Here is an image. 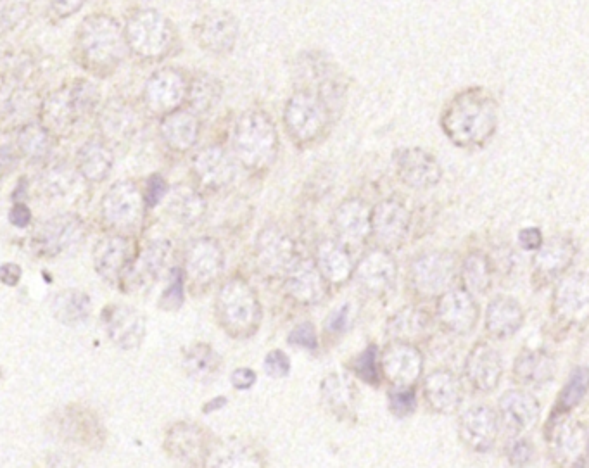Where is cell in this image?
<instances>
[{"label": "cell", "instance_id": "cell-1", "mask_svg": "<svg viewBox=\"0 0 589 468\" xmlns=\"http://www.w3.org/2000/svg\"><path fill=\"white\" fill-rule=\"evenodd\" d=\"M498 127V104L484 89H467L455 95L441 114L446 137L463 149H479L493 139Z\"/></svg>", "mask_w": 589, "mask_h": 468}, {"label": "cell", "instance_id": "cell-2", "mask_svg": "<svg viewBox=\"0 0 589 468\" xmlns=\"http://www.w3.org/2000/svg\"><path fill=\"white\" fill-rule=\"evenodd\" d=\"M127 40L120 23L106 14L83 19L76 32V52L95 75L113 73L127 56Z\"/></svg>", "mask_w": 589, "mask_h": 468}, {"label": "cell", "instance_id": "cell-3", "mask_svg": "<svg viewBox=\"0 0 589 468\" xmlns=\"http://www.w3.org/2000/svg\"><path fill=\"white\" fill-rule=\"evenodd\" d=\"M235 158L251 171L268 170L279 152V133L265 111H247L235 121L232 133Z\"/></svg>", "mask_w": 589, "mask_h": 468}, {"label": "cell", "instance_id": "cell-4", "mask_svg": "<svg viewBox=\"0 0 589 468\" xmlns=\"http://www.w3.org/2000/svg\"><path fill=\"white\" fill-rule=\"evenodd\" d=\"M261 303L246 280L234 277L220 287L216 317L228 336L246 339L256 334L261 323Z\"/></svg>", "mask_w": 589, "mask_h": 468}, {"label": "cell", "instance_id": "cell-5", "mask_svg": "<svg viewBox=\"0 0 589 468\" xmlns=\"http://www.w3.org/2000/svg\"><path fill=\"white\" fill-rule=\"evenodd\" d=\"M329 120L330 108L317 92L299 90L285 104V130L298 146H308L320 139Z\"/></svg>", "mask_w": 589, "mask_h": 468}, {"label": "cell", "instance_id": "cell-6", "mask_svg": "<svg viewBox=\"0 0 589 468\" xmlns=\"http://www.w3.org/2000/svg\"><path fill=\"white\" fill-rule=\"evenodd\" d=\"M99 92L89 82H75L47 97L42 108L44 127L51 133L68 132L95 108Z\"/></svg>", "mask_w": 589, "mask_h": 468}, {"label": "cell", "instance_id": "cell-7", "mask_svg": "<svg viewBox=\"0 0 589 468\" xmlns=\"http://www.w3.org/2000/svg\"><path fill=\"white\" fill-rule=\"evenodd\" d=\"M123 32L128 49L147 61L165 57L173 44L170 21L154 9H142L130 16Z\"/></svg>", "mask_w": 589, "mask_h": 468}, {"label": "cell", "instance_id": "cell-8", "mask_svg": "<svg viewBox=\"0 0 589 468\" xmlns=\"http://www.w3.org/2000/svg\"><path fill=\"white\" fill-rule=\"evenodd\" d=\"M553 460L560 467H584L588 448V429L583 422L569 417V412L555 413L546 427Z\"/></svg>", "mask_w": 589, "mask_h": 468}, {"label": "cell", "instance_id": "cell-9", "mask_svg": "<svg viewBox=\"0 0 589 468\" xmlns=\"http://www.w3.org/2000/svg\"><path fill=\"white\" fill-rule=\"evenodd\" d=\"M455 256L446 251L422 253L410 265V284L420 298H439L455 279Z\"/></svg>", "mask_w": 589, "mask_h": 468}, {"label": "cell", "instance_id": "cell-10", "mask_svg": "<svg viewBox=\"0 0 589 468\" xmlns=\"http://www.w3.org/2000/svg\"><path fill=\"white\" fill-rule=\"evenodd\" d=\"M144 208V194L130 180L114 184L102 199L104 222L118 232H130L139 227L144 218Z\"/></svg>", "mask_w": 589, "mask_h": 468}, {"label": "cell", "instance_id": "cell-11", "mask_svg": "<svg viewBox=\"0 0 589 468\" xmlns=\"http://www.w3.org/2000/svg\"><path fill=\"white\" fill-rule=\"evenodd\" d=\"M254 256L261 272L265 273L266 277L275 279V277H284L289 266L298 260V251H296V242L284 228L270 225L263 228L256 237Z\"/></svg>", "mask_w": 589, "mask_h": 468}, {"label": "cell", "instance_id": "cell-12", "mask_svg": "<svg viewBox=\"0 0 589 468\" xmlns=\"http://www.w3.org/2000/svg\"><path fill=\"white\" fill-rule=\"evenodd\" d=\"M356 284L370 298H382L393 289L398 277V265L389 249L379 247L363 254L353 270Z\"/></svg>", "mask_w": 589, "mask_h": 468}, {"label": "cell", "instance_id": "cell-13", "mask_svg": "<svg viewBox=\"0 0 589 468\" xmlns=\"http://www.w3.org/2000/svg\"><path fill=\"white\" fill-rule=\"evenodd\" d=\"M379 360L380 374L393 387H413L424 374V355L410 342L394 341Z\"/></svg>", "mask_w": 589, "mask_h": 468}, {"label": "cell", "instance_id": "cell-14", "mask_svg": "<svg viewBox=\"0 0 589 468\" xmlns=\"http://www.w3.org/2000/svg\"><path fill=\"white\" fill-rule=\"evenodd\" d=\"M551 311L558 322L569 327L586 323L589 313V284L586 273H572L557 285L551 299Z\"/></svg>", "mask_w": 589, "mask_h": 468}, {"label": "cell", "instance_id": "cell-15", "mask_svg": "<svg viewBox=\"0 0 589 468\" xmlns=\"http://www.w3.org/2000/svg\"><path fill=\"white\" fill-rule=\"evenodd\" d=\"M393 161L399 180L412 189H431L443 177L437 159L418 147H403L394 151Z\"/></svg>", "mask_w": 589, "mask_h": 468}, {"label": "cell", "instance_id": "cell-16", "mask_svg": "<svg viewBox=\"0 0 589 468\" xmlns=\"http://www.w3.org/2000/svg\"><path fill=\"white\" fill-rule=\"evenodd\" d=\"M372 234L384 249H396L406 241L412 216L398 199H386L372 209Z\"/></svg>", "mask_w": 589, "mask_h": 468}, {"label": "cell", "instance_id": "cell-17", "mask_svg": "<svg viewBox=\"0 0 589 468\" xmlns=\"http://www.w3.org/2000/svg\"><path fill=\"white\" fill-rule=\"evenodd\" d=\"M189 85L184 75L177 70H159L147 80L144 101L154 114H168L177 111L187 99Z\"/></svg>", "mask_w": 589, "mask_h": 468}, {"label": "cell", "instance_id": "cell-18", "mask_svg": "<svg viewBox=\"0 0 589 468\" xmlns=\"http://www.w3.org/2000/svg\"><path fill=\"white\" fill-rule=\"evenodd\" d=\"M479 306L465 289H448L437 301V320L453 334L467 336L479 322Z\"/></svg>", "mask_w": 589, "mask_h": 468}, {"label": "cell", "instance_id": "cell-19", "mask_svg": "<svg viewBox=\"0 0 589 468\" xmlns=\"http://www.w3.org/2000/svg\"><path fill=\"white\" fill-rule=\"evenodd\" d=\"M458 431L463 443L467 444L470 450L488 453L493 450L500 434V420L491 406H470L460 417Z\"/></svg>", "mask_w": 589, "mask_h": 468}, {"label": "cell", "instance_id": "cell-20", "mask_svg": "<svg viewBox=\"0 0 589 468\" xmlns=\"http://www.w3.org/2000/svg\"><path fill=\"white\" fill-rule=\"evenodd\" d=\"M500 427L508 432V436H522L538 424L541 417V405L531 393L522 389H513L503 394L498 405Z\"/></svg>", "mask_w": 589, "mask_h": 468}, {"label": "cell", "instance_id": "cell-21", "mask_svg": "<svg viewBox=\"0 0 589 468\" xmlns=\"http://www.w3.org/2000/svg\"><path fill=\"white\" fill-rule=\"evenodd\" d=\"M463 372L475 391L493 393L503 377V361L498 349L489 346L488 342H477L467 355Z\"/></svg>", "mask_w": 589, "mask_h": 468}, {"label": "cell", "instance_id": "cell-22", "mask_svg": "<svg viewBox=\"0 0 589 468\" xmlns=\"http://www.w3.org/2000/svg\"><path fill=\"white\" fill-rule=\"evenodd\" d=\"M165 448L177 462L201 467L206 465L211 443L203 427L182 422L166 432Z\"/></svg>", "mask_w": 589, "mask_h": 468}, {"label": "cell", "instance_id": "cell-23", "mask_svg": "<svg viewBox=\"0 0 589 468\" xmlns=\"http://www.w3.org/2000/svg\"><path fill=\"white\" fill-rule=\"evenodd\" d=\"M372 209L363 199L351 197L339 204L332 216V227L344 246H361L372 235Z\"/></svg>", "mask_w": 589, "mask_h": 468}, {"label": "cell", "instance_id": "cell-24", "mask_svg": "<svg viewBox=\"0 0 589 468\" xmlns=\"http://www.w3.org/2000/svg\"><path fill=\"white\" fill-rule=\"evenodd\" d=\"M225 268V254L215 239L203 237L187 247L185 253V270L189 279L196 285L206 287L213 284Z\"/></svg>", "mask_w": 589, "mask_h": 468}, {"label": "cell", "instance_id": "cell-25", "mask_svg": "<svg viewBox=\"0 0 589 468\" xmlns=\"http://www.w3.org/2000/svg\"><path fill=\"white\" fill-rule=\"evenodd\" d=\"M285 289L296 303L303 306L318 304L327 296V280L323 279L315 261H294L285 272Z\"/></svg>", "mask_w": 589, "mask_h": 468}, {"label": "cell", "instance_id": "cell-26", "mask_svg": "<svg viewBox=\"0 0 589 468\" xmlns=\"http://www.w3.org/2000/svg\"><path fill=\"white\" fill-rule=\"evenodd\" d=\"M192 170L197 180L209 190L225 189L237 175L234 158L220 146L204 147L203 151L197 152Z\"/></svg>", "mask_w": 589, "mask_h": 468}, {"label": "cell", "instance_id": "cell-27", "mask_svg": "<svg viewBox=\"0 0 589 468\" xmlns=\"http://www.w3.org/2000/svg\"><path fill=\"white\" fill-rule=\"evenodd\" d=\"M577 256V244L567 235H557L536 249L532 270L536 279H557L569 270Z\"/></svg>", "mask_w": 589, "mask_h": 468}, {"label": "cell", "instance_id": "cell-28", "mask_svg": "<svg viewBox=\"0 0 589 468\" xmlns=\"http://www.w3.org/2000/svg\"><path fill=\"white\" fill-rule=\"evenodd\" d=\"M85 235V228L78 216L59 215L44 223L38 232V246L45 254L70 253L80 246Z\"/></svg>", "mask_w": 589, "mask_h": 468}, {"label": "cell", "instance_id": "cell-29", "mask_svg": "<svg viewBox=\"0 0 589 468\" xmlns=\"http://www.w3.org/2000/svg\"><path fill=\"white\" fill-rule=\"evenodd\" d=\"M424 396L427 405L441 415L458 412L463 403V384L451 370L439 368L424 380Z\"/></svg>", "mask_w": 589, "mask_h": 468}, {"label": "cell", "instance_id": "cell-30", "mask_svg": "<svg viewBox=\"0 0 589 468\" xmlns=\"http://www.w3.org/2000/svg\"><path fill=\"white\" fill-rule=\"evenodd\" d=\"M237 35H239L237 19L225 11L208 14L196 26L197 42L204 51L211 54H227L232 51L237 42Z\"/></svg>", "mask_w": 589, "mask_h": 468}, {"label": "cell", "instance_id": "cell-31", "mask_svg": "<svg viewBox=\"0 0 589 468\" xmlns=\"http://www.w3.org/2000/svg\"><path fill=\"white\" fill-rule=\"evenodd\" d=\"M109 339L120 349H135L146 336V320L128 306H111L106 311Z\"/></svg>", "mask_w": 589, "mask_h": 468}, {"label": "cell", "instance_id": "cell-32", "mask_svg": "<svg viewBox=\"0 0 589 468\" xmlns=\"http://www.w3.org/2000/svg\"><path fill=\"white\" fill-rule=\"evenodd\" d=\"M557 374V361L543 349H524L513 363V377L527 387H541Z\"/></svg>", "mask_w": 589, "mask_h": 468}, {"label": "cell", "instance_id": "cell-33", "mask_svg": "<svg viewBox=\"0 0 589 468\" xmlns=\"http://www.w3.org/2000/svg\"><path fill=\"white\" fill-rule=\"evenodd\" d=\"M315 265L322 273L327 284H346L353 277L355 263L349 254L348 247L337 241H322L317 247Z\"/></svg>", "mask_w": 589, "mask_h": 468}, {"label": "cell", "instance_id": "cell-34", "mask_svg": "<svg viewBox=\"0 0 589 468\" xmlns=\"http://www.w3.org/2000/svg\"><path fill=\"white\" fill-rule=\"evenodd\" d=\"M199 120L192 111H171L161 121V137L173 151L185 152L196 146L199 139Z\"/></svg>", "mask_w": 589, "mask_h": 468}, {"label": "cell", "instance_id": "cell-35", "mask_svg": "<svg viewBox=\"0 0 589 468\" xmlns=\"http://www.w3.org/2000/svg\"><path fill=\"white\" fill-rule=\"evenodd\" d=\"M524 323V311L520 304L508 296L494 298L486 311V330L494 339H508L519 332Z\"/></svg>", "mask_w": 589, "mask_h": 468}, {"label": "cell", "instance_id": "cell-36", "mask_svg": "<svg viewBox=\"0 0 589 468\" xmlns=\"http://www.w3.org/2000/svg\"><path fill=\"white\" fill-rule=\"evenodd\" d=\"M263 456L251 444L237 439L211 444L206 467H265Z\"/></svg>", "mask_w": 589, "mask_h": 468}, {"label": "cell", "instance_id": "cell-37", "mask_svg": "<svg viewBox=\"0 0 589 468\" xmlns=\"http://www.w3.org/2000/svg\"><path fill=\"white\" fill-rule=\"evenodd\" d=\"M128 241L121 235H108L95 244L94 265L102 279L116 280L127 268Z\"/></svg>", "mask_w": 589, "mask_h": 468}, {"label": "cell", "instance_id": "cell-38", "mask_svg": "<svg viewBox=\"0 0 589 468\" xmlns=\"http://www.w3.org/2000/svg\"><path fill=\"white\" fill-rule=\"evenodd\" d=\"M432 329L431 317L420 308L406 306L396 311L387 322V336L393 341L415 342L422 341Z\"/></svg>", "mask_w": 589, "mask_h": 468}, {"label": "cell", "instance_id": "cell-39", "mask_svg": "<svg viewBox=\"0 0 589 468\" xmlns=\"http://www.w3.org/2000/svg\"><path fill=\"white\" fill-rule=\"evenodd\" d=\"M166 213L182 225H194L206 213L204 197L189 185H175L166 190Z\"/></svg>", "mask_w": 589, "mask_h": 468}, {"label": "cell", "instance_id": "cell-40", "mask_svg": "<svg viewBox=\"0 0 589 468\" xmlns=\"http://www.w3.org/2000/svg\"><path fill=\"white\" fill-rule=\"evenodd\" d=\"M322 399L330 412L339 418L353 417L355 413V386L341 374H330L322 380Z\"/></svg>", "mask_w": 589, "mask_h": 468}, {"label": "cell", "instance_id": "cell-41", "mask_svg": "<svg viewBox=\"0 0 589 468\" xmlns=\"http://www.w3.org/2000/svg\"><path fill=\"white\" fill-rule=\"evenodd\" d=\"M185 374L190 379L209 384L222 370V358L209 344H194L184 356Z\"/></svg>", "mask_w": 589, "mask_h": 468}, {"label": "cell", "instance_id": "cell-42", "mask_svg": "<svg viewBox=\"0 0 589 468\" xmlns=\"http://www.w3.org/2000/svg\"><path fill=\"white\" fill-rule=\"evenodd\" d=\"M76 168L85 180L102 182L113 170V154L101 142H87L78 151Z\"/></svg>", "mask_w": 589, "mask_h": 468}, {"label": "cell", "instance_id": "cell-43", "mask_svg": "<svg viewBox=\"0 0 589 468\" xmlns=\"http://www.w3.org/2000/svg\"><path fill=\"white\" fill-rule=\"evenodd\" d=\"M170 254L168 242H154L147 247L144 253L140 254L139 261L132 266L130 279L137 287L149 285L156 282L161 272L165 270L166 258Z\"/></svg>", "mask_w": 589, "mask_h": 468}, {"label": "cell", "instance_id": "cell-44", "mask_svg": "<svg viewBox=\"0 0 589 468\" xmlns=\"http://www.w3.org/2000/svg\"><path fill=\"white\" fill-rule=\"evenodd\" d=\"M462 282L465 291L470 292L472 296H481L489 291L493 282V270L486 254L475 251L463 260Z\"/></svg>", "mask_w": 589, "mask_h": 468}, {"label": "cell", "instance_id": "cell-45", "mask_svg": "<svg viewBox=\"0 0 589 468\" xmlns=\"http://www.w3.org/2000/svg\"><path fill=\"white\" fill-rule=\"evenodd\" d=\"M54 317L64 325H80L89 318L92 304L87 294L80 291H64L52 304Z\"/></svg>", "mask_w": 589, "mask_h": 468}, {"label": "cell", "instance_id": "cell-46", "mask_svg": "<svg viewBox=\"0 0 589 468\" xmlns=\"http://www.w3.org/2000/svg\"><path fill=\"white\" fill-rule=\"evenodd\" d=\"M61 431L76 443L87 444V446H99L102 443V427L95 420L94 415H89V413L71 410L64 417Z\"/></svg>", "mask_w": 589, "mask_h": 468}, {"label": "cell", "instance_id": "cell-47", "mask_svg": "<svg viewBox=\"0 0 589 468\" xmlns=\"http://www.w3.org/2000/svg\"><path fill=\"white\" fill-rule=\"evenodd\" d=\"M18 144L23 154L33 161L44 159L51 152V132L44 125L28 123L19 130Z\"/></svg>", "mask_w": 589, "mask_h": 468}, {"label": "cell", "instance_id": "cell-48", "mask_svg": "<svg viewBox=\"0 0 589 468\" xmlns=\"http://www.w3.org/2000/svg\"><path fill=\"white\" fill-rule=\"evenodd\" d=\"M220 95H222L220 82L208 75L196 78L187 92L192 108L197 109L199 113H208L209 109L215 108V104L220 101Z\"/></svg>", "mask_w": 589, "mask_h": 468}, {"label": "cell", "instance_id": "cell-49", "mask_svg": "<svg viewBox=\"0 0 589 468\" xmlns=\"http://www.w3.org/2000/svg\"><path fill=\"white\" fill-rule=\"evenodd\" d=\"M586 391H588V370L584 367L576 368L558 396L560 412H570L574 406L579 405L586 396Z\"/></svg>", "mask_w": 589, "mask_h": 468}, {"label": "cell", "instance_id": "cell-50", "mask_svg": "<svg viewBox=\"0 0 589 468\" xmlns=\"http://www.w3.org/2000/svg\"><path fill=\"white\" fill-rule=\"evenodd\" d=\"M379 348L377 346H368L367 349H363L360 355L356 356L353 360V372H355L361 380H365L367 384L372 386H379L380 377V360H379Z\"/></svg>", "mask_w": 589, "mask_h": 468}, {"label": "cell", "instance_id": "cell-51", "mask_svg": "<svg viewBox=\"0 0 589 468\" xmlns=\"http://www.w3.org/2000/svg\"><path fill=\"white\" fill-rule=\"evenodd\" d=\"M133 125H135V120H133L132 111L123 108V106H113V109H106V113L102 116V127L109 137L125 139L128 133L132 132Z\"/></svg>", "mask_w": 589, "mask_h": 468}, {"label": "cell", "instance_id": "cell-52", "mask_svg": "<svg viewBox=\"0 0 589 468\" xmlns=\"http://www.w3.org/2000/svg\"><path fill=\"white\" fill-rule=\"evenodd\" d=\"M389 408L396 417H410L417 408L415 389L413 387H393L389 391Z\"/></svg>", "mask_w": 589, "mask_h": 468}, {"label": "cell", "instance_id": "cell-53", "mask_svg": "<svg viewBox=\"0 0 589 468\" xmlns=\"http://www.w3.org/2000/svg\"><path fill=\"white\" fill-rule=\"evenodd\" d=\"M508 462L513 467H524L529 465L534 458V446L527 437L513 436L512 441L508 444Z\"/></svg>", "mask_w": 589, "mask_h": 468}, {"label": "cell", "instance_id": "cell-54", "mask_svg": "<svg viewBox=\"0 0 589 468\" xmlns=\"http://www.w3.org/2000/svg\"><path fill=\"white\" fill-rule=\"evenodd\" d=\"M287 341H289V344L294 346V348L308 349V351L317 349V332H315L313 323H299L298 327H294V329H292V332L289 334V339H287Z\"/></svg>", "mask_w": 589, "mask_h": 468}, {"label": "cell", "instance_id": "cell-55", "mask_svg": "<svg viewBox=\"0 0 589 468\" xmlns=\"http://www.w3.org/2000/svg\"><path fill=\"white\" fill-rule=\"evenodd\" d=\"M265 372L273 379H282L291 372V360L280 349H273L265 358Z\"/></svg>", "mask_w": 589, "mask_h": 468}, {"label": "cell", "instance_id": "cell-56", "mask_svg": "<svg viewBox=\"0 0 589 468\" xmlns=\"http://www.w3.org/2000/svg\"><path fill=\"white\" fill-rule=\"evenodd\" d=\"M351 325V306L344 304L342 308L330 313L329 318L325 320V330L330 334H344Z\"/></svg>", "mask_w": 589, "mask_h": 468}, {"label": "cell", "instance_id": "cell-57", "mask_svg": "<svg viewBox=\"0 0 589 468\" xmlns=\"http://www.w3.org/2000/svg\"><path fill=\"white\" fill-rule=\"evenodd\" d=\"M166 190H168V185H166L163 177L161 175H152L149 182H147L146 194H144L147 208H152V206L161 203L165 199Z\"/></svg>", "mask_w": 589, "mask_h": 468}, {"label": "cell", "instance_id": "cell-58", "mask_svg": "<svg viewBox=\"0 0 589 468\" xmlns=\"http://www.w3.org/2000/svg\"><path fill=\"white\" fill-rule=\"evenodd\" d=\"M543 242H545V239H543V234H541L539 228L529 227L519 232L520 247L526 249V251H536Z\"/></svg>", "mask_w": 589, "mask_h": 468}, {"label": "cell", "instance_id": "cell-59", "mask_svg": "<svg viewBox=\"0 0 589 468\" xmlns=\"http://www.w3.org/2000/svg\"><path fill=\"white\" fill-rule=\"evenodd\" d=\"M184 301V292H182V279H175L171 282L170 287L166 289L165 296L161 303L165 304L168 310H175L180 308V304Z\"/></svg>", "mask_w": 589, "mask_h": 468}, {"label": "cell", "instance_id": "cell-60", "mask_svg": "<svg viewBox=\"0 0 589 468\" xmlns=\"http://www.w3.org/2000/svg\"><path fill=\"white\" fill-rule=\"evenodd\" d=\"M49 4L59 18H68L82 9L85 0H49Z\"/></svg>", "mask_w": 589, "mask_h": 468}, {"label": "cell", "instance_id": "cell-61", "mask_svg": "<svg viewBox=\"0 0 589 468\" xmlns=\"http://www.w3.org/2000/svg\"><path fill=\"white\" fill-rule=\"evenodd\" d=\"M230 382H232V386L235 389L247 391V389H251L256 384V374H254L251 368H237L234 374H232V377H230Z\"/></svg>", "mask_w": 589, "mask_h": 468}, {"label": "cell", "instance_id": "cell-62", "mask_svg": "<svg viewBox=\"0 0 589 468\" xmlns=\"http://www.w3.org/2000/svg\"><path fill=\"white\" fill-rule=\"evenodd\" d=\"M9 220H11L16 227L23 228L30 223V220H32V213H30V209L23 206V204H16V206L11 209V213H9Z\"/></svg>", "mask_w": 589, "mask_h": 468}, {"label": "cell", "instance_id": "cell-63", "mask_svg": "<svg viewBox=\"0 0 589 468\" xmlns=\"http://www.w3.org/2000/svg\"><path fill=\"white\" fill-rule=\"evenodd\" d=\"M21 279V268L14 263H6L4 266H0V282H4L6 285H16Z\"/></svg>", "mask_w": 589, "mask_h": 468}]
</instances>
